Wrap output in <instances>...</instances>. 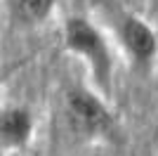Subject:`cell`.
<instances>
[{
	"instance_id": "2",
	"label": "cell",
	"mask_w": 158,
	"mask_h": 156,
	"mask_svg": "<svg viewBox=\"0 0 158 156\" xmlns=\"http://www.w3.org/2000/svg\"><path fill=\"white\" fill-rule=\"evenodd\" d=\"M102 14L111 28L113 43L135 69L146 71L158 59V33L142 14L123 7L118 0H99Z\"/></svg>"
},
{
	"instance_id": "5",
	"label": "cell",
	"mask_w": 158,
	"mask_h": 156,
	"mask_svg": "<svg viewBox=\"0 0 158 156\" xmlns=\"http://www.w3.org/2000/svg\"><path fill=\"white\" fill-rule=\"evenodd\" d=\"M57 0H10V12L24 26H40L54 14Z\"/></svg>"
},
{
	"instance_id": "4",
	"label": "cell",
	"mask_w": 158,
	"mask_h": 156,
	"mask_svg": "<svg viewBox=\"0 0 158 156\" xmlns=\"http://www.w3.org/2000/svg\"><path fill=\"white\" fill-rule=\"evenodd\" d=\"M33 132H35V118L28 106L10 104L0 109V144L5 149H26L33 140Z\"/></svg>"
},
{
	"instance_id": "3",
	"label": "cell",
	"mask_w": 158,
	"mask_h": 156,
	"mask_svg": "<svg viewBox=\"0 0 158 156\" xmlns=\"http://www.w3.org/2000/svg\"><path fill=\"white\" fill-rule=\"evenodd\" d=\"M66 123L73 135L87 142H111L118 135V121L104 95L87 85H73L64 95Z\"/></svg>"
},
{
	"instance_id": "1",
	"label": "cell",
	"mask_w": 158,
	"mask_h": 156,
	"mask_svg": "<svg viewBox=\"0 0 158 156\" xmlns=\"http://www.w3.org/2000/svg\"><path fill=\"white\" fill-rule=\"evenodd\" d=\"M61 43L71 57H76L85 66V71L94 83V90L109 99L113 90V71H116L113 45L109 33L99 24H94L90 17L73 14L61 26Z\"/></svg>"
}]
</instances>
